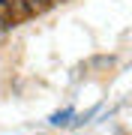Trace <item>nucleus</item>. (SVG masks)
<instances>
[{
    "label": "nucleus",
    "mask_w": 132,
    "mask_h": 135,
    "mask_svg": "<svg viewBox=\"0 0 132 135\" xmlns=\"http://www.w3.org/2000/svg\"><path fill=\"white\" fill-rule=\"evenodd\" d=\"M72 114H75L72 108H63V111H57V114H51V123H54V126H66Z\"/></svg>",
    "instance_id": "f257e3e1"
},
{
    "label": "nucleus",
    "mask_w": 132,
    "mask_h": 135,
    "mask_svg": "<svg viewBox=\"0 0 132 135\" xmlns=\"http://www.w3.org/2000/svg\"><path fill=\"white\" fill-rule=\"evenodd\" d=\"M33 6H39V9H45V6H51V0H30Z\"/></svg>",
    "instance_id": "f03ea898"
},
{
    "label": "nucleus",
    "mask_w": 132,
    "mask_h": 135,
    "mask_svg": "<svg viewBox=\"0 0 132 135\" xmlns=\"http://www.w3.org/2000/svg\"><path fill=\"white\" fill-rule=\"evenodd\" d=\"M3 3H6V0H0V6H3Z\"/></svg>",
    "instance_id": "7ed1b4c3"
}]
</instances>
